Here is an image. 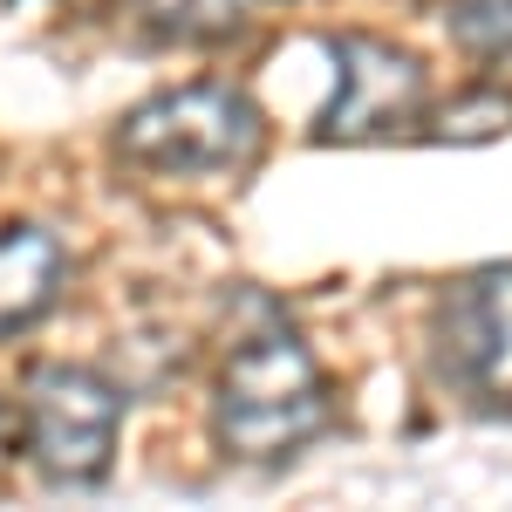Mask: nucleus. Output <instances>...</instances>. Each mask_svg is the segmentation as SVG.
I'll return each mask as SVG.
<instances>
[{"label": "nucleus", "mask_w": 512, "mask_h": 512, "mask_svg": "<svg viewBox=\"0 0 512 512\" xmlns=\"http://www.w3.org/2000/svg\"><path fill=\"white\" fill-rule=\"evenodd\" d=\"M437 376L472 403H512V260L472 267L437 294Z\"/></svg>", "instance_id": "nucleus-5"}, {"label": "nucleus", "mask_w": 512, "mask_h": 512, "mask_svg": "<svg viewBox=\"0 0 512 512\" xmlns=\"http://www.w3.org/2000/svg\"><path fill=\"white\" fill-rule=\"evenodd\" d=\"M267 151V117L239 82H178L130 103L110 130V158L158 185L246 178Z\"/></svg>", "instance_id": "nucleus-2"}, {"label": "nucleus", "mask_w": 512, "mask_h": 512, "mask_svg": "<svg viewBox=\"0 0 512 512\" xmlns=\"http://www.w3.org/2000/svg\"><path fill=\"white\" fill-rule=\"evenodd\" d=\"M335 424V390L315 349L294 328H260L233 342L219 390H212V437L239 465H287Z\"/></svg>", "instance_id": "nucleus-1"}, {"label": "nucleus", "mask_w": 512, "mask_h": 512, "mask_svg": "<svg viewBox=\"0 0 512 512\" xmlns=\"http://www.w3.org/2000/svg\"><path fill=\"white\" fill-rule=\"evenodd\" d=\"M69 287V246L35 226V219H7L0 226V342L28 335Z\"/></svg>", "instance_id": "nucleus-6"}, {"label": "nucleus", "mask_w": 512, "mask_h": 512, "mask_svg": "<svg viewBox=\"0 0 512 512\" xmlns=\"http://www.w3.org/2000/svg\"><path fill=\"white\" fill-rule=\"evenodd\" d=\"M130 14L178 48H226L253 28V0H130Z\"/></svg>", "instance_id": "nucleus-7"}, {"label": "nucleus", "mask_w": 512, "mask_h": 512, "mask_svg": "<svg viewBox=\"0 0 512 512\" xmlns=\"http://www.w3.org/2000/svg\"><path fill=\"white\" fill-rule=\"evenodd\" d=\"M328 62H335V96L315 117V144H396L424 130L431 69L417 48L349 28L328 35Z\"/></svg>", "instance_id": "nucleus-4"}, {"label": "nucleus", "mask_w": 512, "mask_h": 512, "mask_svg": "<svg viewBox=\"0 0 512 512\" xmlns=\"http://www.w3.org/2000/svg\"><path fill=\"white\" fill-rule=\"evenodd\" d=\"M130 396L89 362H41L21 383V458L62 492H89L117 465Z\"/></svg>", "instance_id": "nucleus-3"}, {"label": "nucleus", "mask_w": 512, "mask_h": 512, "mask_svg": "<svg viewBox=\"0 0 512 512\" xmlns=\"http://www.w3.org/2000/svg\"><path fill=\"white\" fill-rule=\"evenodd\" d=\"M506 130H512V82L478 76L472 89H458L451 103H431L417 137H431V144H492V137H506Z\"/></svg>", "instance_id": "nucleus-8"}, {"label": "nucleus", "mask_w": 512, "mask_h": 512, "mask_svg": "<svg viewBox=\"0 0 512 512\" xmlns=\"http://www.w3.org/2000/svg\"><path fill=\"white\" fill-rule=\"evenodd\" d=\"M444 28L485 76L512 82V0H444Z\"/></svg>", "instance_id": "nucleus-9"}]
</instances>
